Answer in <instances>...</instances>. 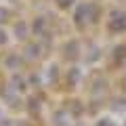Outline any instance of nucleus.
<instances>
[{
    "mask_svg": "<svg viewBox=\"0 0 126 126\" xmlns=\"http://www.w3.org/2000/svg\"><path fill=\"white\" fill-rule=\"evenodd\" d=\"M109 27H111L113 32H124L126 30V15L124 13H113Z\"/></svg>",
    "mask_w": 126,
    "mask_h": 126,
    "instance_id": "obj_1",
    "label": "nucleus"
},
{
    "mask_svg": "<svg viewBox=\"0 0 126 126\" xmlns=\"http://www.w3.org/2000/svg\"><path fill=\"white\" fill-rule=\"evenodd\" d=\"M76 0H57V4L61 6V9H67V6H72Z\"/></svg>",
    "mask_w": 126,
    "mask_h": 126,
    "instance_id": "obj_2",
    "label": "nucleus"
}]
</instances>
